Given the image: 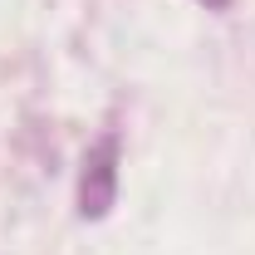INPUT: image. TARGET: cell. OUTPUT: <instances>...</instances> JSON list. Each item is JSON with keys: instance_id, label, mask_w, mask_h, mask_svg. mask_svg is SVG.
<instances>
[{"instance_id": "6da1fadb", "label": "cell", "mask_w": 255, "mask_h": 255, "mask_svg": "<svg viewBox=\"0 0 255 255\" xmlns=\"http://www.w3.org/2000/svg\"><path fill=\"white\" fill-rule=\"evenodd\" d=\"M113 196H118V137L103 132L94 147L84 152V172H79V216H89V221L108 216Z\"/></svg>"}, {"instance_id": "7a4b0ae2", "label": "cell", "mask_w": 255, "mask_h": 255, "mask_svg": "<svg viewBox=\"0 0 255 255\" xmlns=\"http://www.w3.org/2000/svg\"><path fill=\"white\" fill-rule=\"evenodd\" d=\"M201 5H206V10H226L231 0H201Z\"/></svg>"}]
</instances>
